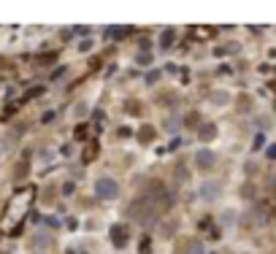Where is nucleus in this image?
Instances as JSON below:
<instances>
[{
    "instance_id": "f257e3e1",
    "label": "nucleus",
    "mask_w": 276,
    "mask_h": 254,
    "mask_svg": "<svg viewBox=\"0 0 276 254\" xmlns=\"http://www.w3.org/2000/svg\"><path fill=\"white\" fill-rule=\"evenodd\" d=\"M92 190H95V198L103 200V203H114L119 198V182L114 176H98Z\"/></svg>"
},
{
    "instance_id": "f03ea898",
    "label": "nucleus",
    "mask_w": 276,
    "mask_h": 254,
    "mask_svg": "<svg viewBox=\"0 0 276 254\" xmlns=\"http://www.w3.org/2000/svg\"><path fill=\"white\" fill-rule=\"evenodd\" d=\"M192 165H195V170H200V173H208L217 165V152L214 149H208V146H203V149H198L192 154Z\"/></svg>"
},
{
    "instance_id": "7ed1b4c3",
    "label": "nucleus",
    "mask_w": 276,
    "mask_h": 254,
    "mask_svg": "<svg viewBox=\"0 0 276 254\" xmlns=\"http://www.w3.org/2000/svg\"><path fill=\"white\" fill-rule=\"evenodd\" d=\"M222 195V186L214 182V178H206V182L198 184V198L203 200V203H217Z\"/></svg>"
},
{
    "instance_id": "20e7f679",
    "label": "nucleus",
    "mask_w": 276,
    "mask_h": 254,
    "mask_svg": "<svg viewBox=\"0 0 276 254\" xmlns=\"http://www.w3.org/2000/svg\"><path fill=\"white\" fill-rule=\"evenodd\" d=\"M230 92H227V90H222V86H219V90H214L211 92V98H208V103H211V106H217V108H225V106H230Z\"/></svg>"
},
{
    "instance_id": "39448f33",
    "label": "nucleus",
    "mask_w": 276,
    "mask_h": 254,
    "mask_svg": "<svg viewBox=\"0 0 276 254\" xmlns=\"http://www.w3.org/2000/svg\"><path fill=\"white\" fill-rule=\"evenodd\" d=\"M217 136H219V127L214 124V122H206V124L200 127V130H198V138H200V141H203V144L214 141V138H217Z\"/></svg>"
},
{
    "instance_id": "423d86ee",
    "label": "nucleus",
    "mask_w": 276,
    "mask_h": 254,
    "mask_svg": "<svg viewBox=\"0 0 276 254\" xmlns=\"http://www.w3.org/2000/svg\"><path fill=\"white\" fill-rule=\"evenodd\" d=\"M173 41H176V30H171V28H165L163 30V36H160V49H168V46H171Z\"/></svg>"
},
{
    "instance_id": "0eeeda50",
    "label": "nucleus",
    "mask_w": 276,
    "mask_h": 254,
    "mask_svg": "<svg viewBox=\"0 0 276 254\" xmlns=\"http://www.w3.org/2000/svg\"><path fill=\"white\" fill-rule=\"evenodd\" d=\"M235 216H238V211H235V208H222V214H219V222L230 227V224H235Z\"/></svg>"
},
{
    "instance_id": "6e6552de",
    "label": "nucleus",
    "mask_w": 276,
    "mask_h": 254,
    "mask_svg": "<svg viewBox=\"0 0 276 254\" xmlns=\"http://www.w3.org/2000/svg\"><path fill=\"white\" fill-rule=\"evenodd\" d=\"M84 111H90V103H84V100H79V103H76V108H73V116H76V119H84V116H87Z\"/></svg>"
},
{
    "instance_id": "1a4fd4ad",
    "label": "nucleus",
    "mask_w": 276,
    "mask_h": 254,
    "mask_svg": "<svg viewBox=\"0 0 276 254\" xmlns=\"http://www.w3.org/2000/svg\"><path fill=\"white\" fill-rule=\"evenodd\" d=\"M73 192H76V184H73V182H65V184H63V195L68 198V195H73Z\"/></svg>"
},
{
    "instance_id": "9d476101",
    "label": "nucleus",
    "mask_w": 276,
    "mask_h": 254,
    "mask_svg": "<svg viewBox=\"0 0 276 254\" xmlns=\"http://www.w3.org/2000/svg\"><path fill=\"white\" fill-rule=\"evenodd\" d=\"M92 49V41H82V44H79V52H82V54H84V52H90Z\"/></svg>"
},
{
    "instance_id": "9b49d317",
    "label": "nucleus",
    "mask_w": 276,
    "mask_h": 254,
    "mask_svg": "<svg viewBox=\"0 0 276 254\" xmlns=\"http://www.w3.org/2000/svg\"><path fill=\"white\" fill-rule=\"evenodd\" d=\"M160 78V73H146V84H154Z\"/></svg>"
},
{
    "instance_id": "f8f14e48",
    "label": "nucleus",
    "mask_w": 276,
    "mask_h": 254,
    "mask_svg": "<svg viewBox=\"0 0 276 254\" xmlns=\"http://www.w3.org/2000/svg\"><path fill=\"white\" fill-rule=\"evenodd\" d=\"M6 152H9V144H6V141H3V138H0V157H3V154H6Z\"/></svg>"
},
{
    "instance_id": "ddd939ff",
    "label": "nucleus",
    "mask_w": 276,
    "mask_h": 254,
    "mask_svg": "<svg viewBox=\"0 0 276 254\" xmlns=\"http://www.w3.org/2000/svg\"><path fill=\"white\" fill-rule=\"evenodd\" d=\"M265 154L271 157V160H276V144H273V146H268V152H265Z\"/></svg>"
}]
</instances>
